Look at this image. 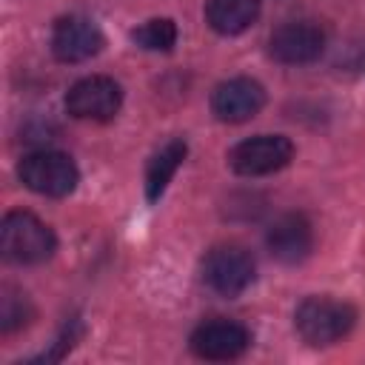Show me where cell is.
<instances>
[{
	"mask_svg": "<svg viewBox=\"0 0 365 365\" xmlns=\"http://www.w3.org/2000/svg\"><path fill=\"white\" fill-rule=\"evenodd\" d=\"M57 248L54 231L31 211H9L0 222V251L14 265L46 262Z\"/></svg>",
	"mask_w": 365,
	"mask_h": 365,
	"instance_id": "6da1fadb",
	"label": "cell"
},
{
	"mask_svg": "<svg viewBox=\"0 0 365 365\" xmlns=\"http://www.w3.org/2000/svg\"><path fill=\"white\" fill-rule=\"evenodd\" d=\"M354 322H356V308L334 297H308L294 311L297 334L308 345H319V348L348 336Z\"/></svg>",
	"mask_w": 365,
	"mask_h": 365,
	"instance_id": "7a4b0ae2",
	"label": "cell"
},
{
	"mask_svg": "<svg viewBox=\"0 0 365 365\" xmlns=\"http://www.w3.org/2000/svg\"><path fill=\"white\" fill-rule=\"evenodd\" d=\"M17 177L29 191L43 194V197H66L80 182V171H77L74 160L68 154L51 151V148L26 154L17 165Z\"/></svg>",
	"mask_w": 365,
	"mask_h": 365,
	"instance_id": "3957f363",
	"label": "cell"
},
{
	"mask_svg": "<svg viewBox=\"0 0 365 365\" xmlns=\"http://www.w3.org/2000/svg\"><path fill=\"white\" fill-rule=\"evenodd\" d=\"M257 265L242 245H214L202 259V279L220 297H240L254 282Z\"/></svg>",
	"mask_w": 365,
	"mask_h": 365,
	"instance_id": "277c9868",
	"label": "cell"
},
{
	"mask_svg": "<svg viewBox=\"0 0 365 365\" xmlns=\"http://www.w3.org/2000/svg\"><path fill=\"white\" fill-rule=\"evenodd\" d=\"M291 157H294V143L285 134H257L231 148L228 165L242 177H265L285 168Z\"/></svg>",
	"mask_w": 365,
	"mask_h": 365,
	"instance_id": "5b68a950",
	"label": "cell"
},
{
	"mask_svg": "<svg viewBox=\"0 0 365 365\" xmlns=\"http://www.w3.org/2000/svg\"><path fill=\"white\" fill-rule=\"evenodd\" d=\"M120 106H123L120 83L111 77H103V74L83 77L66 91V111L74 120L106 123L120 111Z\"/></svg>",
	"mask_w": 365,
	"mask_h": 365,
	"instance_id": "8992f818",
	"label": "cell"
},
{
	"mask_svg": "<svg viewBox=\"0 0 365 365\" xmlns=\"http://www.w3.org/2000/svg\"><path fill=\"white\" fill-rule=\"evenodd\" d=\"M248 345H251L248 328L234 319H208L197 325L191 334V351L200 359H211V362L237 359L248 351Z\"/></svg>",
	"mask_w": 365,
	"mask_h": 365,
	"instance_id": "52a82bcc",
	"label": "cell"
},
{
	"mask_svg": "<svg viewBox=\"0 0 365 365\" xmlns=\"http://www.w3.org/2000/svg\"><path fill=\"white\" fill-rule=\"evenodd\" d=\"M325 48V34L319 26L305 23V20H294V23H282L279 29H274L271 40H268V51L277 63L285 66H305L314 63Z\"/></svg>",
	"mask_w": 365,
	"mask_h": 365,
	"instance_id": "ba28073f",
	"label": "cell"
},
{
	"mask_svg": "<svg viewBox=\"0 0 365 365\" xmlns=\"http://www.w3.org/2000/svg\"><path fill=\"white\" fill-rule=\"evenodd\" d=\"M103 43L106 40H103V31L97 29V23H91L88 17H80V14L60 17L51 29V51L63 63L91 60L94 54H100Z\"/></svg>",
	"mask_w": 365,
	"mask_h": 365,
	"instance_id": "9c48e42d",
	"label": "cell"
},
{
	"mask_svg": "<svg viewBox=\"0 0 365 365\" xmlns=\"http://www.w3.org/2000/svg\"><path fill=\"white\" fill-rule=\"evenodd\" d=\"M265 106V91L251 77H231L211 94V111L222 123H245Z\"/></svg>",
	"mask_w": 365,
	"mask_h": 365,
	"instance_id": "30bf717a",
	"label": "cell"
},
{
	"mask_svg": "<svg viewBox=\"0 0 365 365\" xmlns=\"http://www.w3.org/2000/svg\"><path fill=\"white\" fill-rule=\"evenodd\" d=\"M265 242H268V251L274 259L285 262V265H294V262H302L311 248H314V228L308 222L305 214H282L271 222L268 234H265Z\"/></svg>",
	"mask_w": 365,
	"mask_h": 365,
	"instance_id": "8fae6325",
	"label": "cell"
},
{
	"mask_svg": "<svg viewBox=\"0 0 365 365\" xmlns=\"http://www.w3.org/2000/svg\"><path fill=\"white\" fill-rule=\"evenodd\" d=\"M259 17V0H208L205 20L220 34H242Z\"/></svg>",
	"mask_w": 365,
	"mask_h": 365,
	"instance_id": "7c38bea8",
	"label": "cell"
},
{
	"mask_svg": "<svg viewBox=\"0 0 365 365\" xmlns=\"http://www.w3.org/2000/svg\"><path fill=\"white\" fill-rule=\"evenodd\" d=\"M185 143L182 140H171V143H165L151 160H148V168H145V194H148V200L154 202V200H160V194L168 188V182H171V177L177 174V168L182 165V160H185Z\"/></svg>",
	"mask_w": 365,
	"mask_h": 365,
	"instance_id": "4fadbf2b",
	"label": "cell"
},
{
	"mask_svg": "<svg viewBox=\"0 0 365 365\" xmlns=\"http://www.w3.org/2000/svg\"><path fill=\"white\" fill-rule=\"evenodd\" d=\"M29 319H31L29 297L14 285H3L0 288V328H3V334H14Z\"/></svg>",
	"mask_w": 365,
	"mask_h": 365,
	"instance_id": "5bb4252c",
	"label": "cell"
},
{
	"mask_svg": "<svg viewBox=\"0 0 365 365\" xmlns=\"http://www.w3.org/2000/svg\"><path fill=\"white\" fill-rule=\"evenodd\" d=\"M131 40L148 51H168L177 43V26L168 17H154V20H145L140 29H134Z\"/></svg>",
	"mask_w": 365,
	"mask_h": 365,
	"instance_id": "9a60e30c",
	"label": "cell"
}]
</instances>
